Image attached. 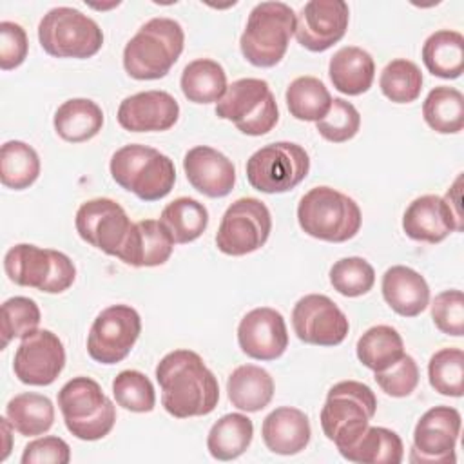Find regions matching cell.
<instances>
[{
	"instance_id": "obj_14",
	"label": "cell",
	"mask_w": 464,
	"mask_h": 464,
	"mask_svg": "<svg viewBox=\"0 0 464 464\" xmlns=\"http://www.w3.org/2000/svg\"><path fill=\"white\" fill-rule=\"evenodd\" d=\"M74 225L85 243L114 257L120 256L132 228L125 208L111 198H94L82 203Z\"/></svg>"
},
{
	"instance_id": "obj_2",
	"label": "cell",
	"mask_w": 464,
	"mask_h": 464,
	"mask_svg": "<svg viewBox=\"0 0 464 464\" xmlns=\"http://www.w3.org/2000/svg\"><path fill=\"white\" fill-rule=\"evenodd\" d=\"M185 47L179 22L156 16L145 22L123 49V69L134 80H158L169 74Z\"/></svg>"
},
{
	"instance_id": "obj_41",
	"label": "cell",
	"mask_w": 464,
	"mask_h": 464,
	"mask_svg": "<svg viewBox=\"0 0 464 464\" xmlns=\"http://www.w3.org/2000/svg\"><path fill=\"white\" fill-rule=\"evenodd\" d=\"M112 395L116 404L134 413L152 411L156 406V392L150 379L138 370H123L112 381Z\"/></svg>"
},
{
	"instance_id": "obj_48",
	"label": "cell",
	"mask_w": 464,
	"mask_h": 464,
	"mask_svg": "<svg viewBox=\"0 0 464 464\" xmlns=\"http://www.w3.org/2000/svg\"><path fill=\"white\" fill-rule=\"evenodd\" d=\"M22 464H67L71 460L69 444L54 435L31 440L22 453Z\"/></svg>"
},
{
	"instance_id": "obj_7",
	"label": "cell",
	"mask_w": 464,
	"mask_h": 464,
	"mask_svg": "<svg viewBox=\"0 0 464 464\" xmlns=\"http://www.w3.org/2000/svg\"><path fill=\"white\" fill-rule=\"evenodd\" d=\"M65 428L80 440H100L116 422V406L91 377H72L58 392Z\"/></svg>"
},
{
	"instance_id": "obj_46",
	"label": "cell",
	"mask_w": 464,
	"mask_h": 464,
	"mask_svg": "<svg viewBox=\"0 0 464 464\" xmlns=\"http://www.w3.org/2000/svg\"><path fill=\"white\" fill-rule=\"evenodd\" d=\"M377 386L390 397H408L419 384V366L415 359L404 353L395 364L382 372H375Z\"/></svg>"
},
{
	"instance_id": "obj_30",
	"label": "cell",
	"mask_w": 464,
	"mask_h": 464,
	"mask_svg": "<svg viewBox=\"0 0 464 464\" xmlns=\"http://www.w3.org/2000/svg\"><path fill=\"white\" fill-rule=\"evenodd\" d=\"M422 62L433 76L459 78L464 71V36L451 29L431 33L422 45Z\"/></svg>"
},
{
	"instance_id": "obj_43",
	"label": "cell",
	"mask_w": 464,
	"mask_h": 464,
	"mask_svg": "<svg viewBox=\"0 0 464 464\" xmlns=\"http://www.w3.org/2000/svg\"><path fill=\"white\" fill-rule=\"evenodd\" d=\"M330 283L344 297H359L368 294L375 283L373 266L357 256L343 257L330 268Z\"/></svg>"
},
{
	"instance_id": "obj_12",
	"label": "cell",
	"mask_w": 464,
	"mask_h": 464,
	"mask_svg": "<svg viewBox=\"0 0 464 464\" xmlns=\"http://www.w3.org/2000/svg\"><path fill=\"white\" fill-rule=\"evenodd\" d=\"M272 230L268 207L257 198H239L223 214L216 246L227 256H246L259 250Z\"/></svg>"
},
{
	"instance_id": "obj_34",
	"label": "cell",
	"mask_w": 464,
	"mask_h": 464,
	"mask_svg": "<svg viewBox=\"0 0 464 464\" xmlns=\"http://www.w3.org/2000/svg\"><path fill=\"white\" fill-rule=\"evenodd\" d=\"M357 359L368 370L382 372L395 364L406 352L401 334L388 324H377L368 328L357 341Z\"/></svg>"
},
{
	"instance_id": "obj_33",
	"label": "cell",
	"mask_w": 464,
	"mask_h": 464,
	"mask_svg": "<svg viewBox=\"0 0 464 464\" xmlns=\"http://www.w3.org/2000/svg\"><path fill=\"white\" fill-rule=\"evenodd\" d=\"M5 417L20 435L36 437L51 430L54 422V406L51 399L42 393L24 392L7 402Z\"/></svg>"
},
{
	"instance_id": "obj_23",
	"label": "cell",
	"mask_w": 464,
	"mask_h": 464,
	"mask_svg": "<svg viewBox=\"0 0 464 464\" xmlns=\"http://www.w3.org/2000/svg\"><path fill=\"white\" fill-rule=\"evenodd\" d=\"M261 437L272 453L295 455L301 453L310 442V420L299 408L279 406L265 417Z\"/></svg>"
},
{
	"instance_id": "obj_4",
	"label": "cell",
	"mask_w": 464,
	"mask_h": 464,
	"mask_svg": "<svg viewBox=\"0 0 464 464\" xmlns=\"http://www.w3.org/2000/svg\"><path fill=\"white\" fill-rule=\"evenodd\" d=\"M297 221L310 237L344 243L361 230L362 214L350 196L323 185L310 188L299 199Z\"/></svg>"
},
{
	"instance_id": "obj_17",
	"label": "cell",
	"mask_w": 464,
	"mask_h": 464,
	"mask_svg": "<svg viewBox=\"0 0 464 464\" xmlns=\"http://www.w3.org/2000/svg\"><path fill=\"white\" fill-rule=\"evenodd\" d=\"M65 366V348L51 330H36L24 337L14 352L13 370L20 382L29 386L53 384Z\"/></svg>"
},
{
	"instance_id": "obj_45",
	"label": "cell",
	"mask_w": 464,
	"mask_h": 464,
	"mask_svg": "<svg viewBox=\"0 0 464 464\" xmlns=\"http://www.w3.org/2000/svg\"><path fill=\"white\" fill-rule=\"evenodd\" d=\"M433 324L446 335H464V294L457 288L444 290L431 303Z\"/></svg>"
},
{
	"instance_id": "obj_47",
	"label": "cell",
	"mask_w": 464,
	"mask_h": 464,
	"mask_svg": "<svg viewBox=\"0 0 464 464\" xmlns=\"http://www.w3.org/2000/svg\"><path fill=\"white\" fill-rule=\"evenodd\" d=\"M29 51V40L22 25L4 20L0 22V69L11 71L24 63Z\"/></svg>"
},
{
	"instance_id": "obj_50",
	"label": "cell",
	"mask_w": 464,
	"mask_h": 464,
	"mask_svg": "<svg viewBox=\"0 0 464 464\" xmlns=\"http://www.w3.org/2000/svg\"><path fill=\"white\" fill-rule=\"evenodd\" d=\"M2 420V430H4V435H5V444H4V453H2V460H5L7 459V455H9V451H11V430H13V426H11V422H9V419L7 417H2L0 419Z\"/></svg>"
},
{
	"instance_id": "obj_11",
	"label": "cell",
	"mask_w": 464,
	"mask_h": 464,
	"mask_svg": "<svg viewBox=\"0 0 464 464\" xmlns=\"http://www.w3.org/2000/svg\"><path fill=\"white\" fill-rule=\"evenodd\" d=\"M310 170L308 152L292 141H276L257 149L246 160V179L265 194H281L295 188Z\"/></svg>"
},
{
	"instance_id": "obj_42",
	"label": "cell",
	"mask_w": 464,
	"mask_h": 464,
	"mask_svg": "<svg viewBox=\"0 0 464 464\" xmlns=\"http://www.w3.org/2000/svg\"><path fill=\"white\" fill-rule=\"evenodd\" d=\"M42 314L38 304L24 295H14L2 304V350L13 339H24L38 330Z\"/></svg>"
},
{
	"instance_id": "obj_31",
	"label": "cell",
	"mask_w": 464,
	"mask_h": 464,
	"mask_svg": "<svg viewBox=\"0 0 464 464\" xmlns=\"http://www.w3.org/2000/svg\"><path fill=\"white\" fill-rule=\"evenodd\" d=\"M179 85L192 103H218L227 91V72L216 60L198 58L185 65Z\"/></svg>"
},
{
	"instance_id": "obj_27",
	"label": "cell",
	"mask_w": 464,
	"mask_h": 464,
	"mask_svg": "<svg viewBox=\"0 0 464 464\" xmlns=\"http://www.w3.org/2000/svg\"><path fill=\"white\" fill-rule=\"evenodd\" d=\"M272 375L256 364L237 366L227 379V393L232 406L241 411H261L274 397Z\"/></svg>"
},
{
	"instance_id": "obj_24",
	"label": "cell",
	"mask_w": 464,
	"mask_h": 464,
	"mask_svg": "<svg viewBox=\"0 0 464 464\" xmlns=\"http://www.w3.org/2000/svg\"><path fill=\"white\" fill-rule=\"evenodd\" d=\"M172 248L174 241L161 221L141 219L132 223L118 259L136 268L160 266L169 261Z\"/></svg>"
},
{
	"instance_id": "obj_16",
	"label": "cell",
	"mask_w": 464,
	"mask_h": 464,
	"mask_svg": "<svg viewBox=\"0 0 464 464\" xmlns=\"http://www.w3.org/2000/svg\"><path fill=\"white\" fill-rule=\"evenodd\" d=\"M292 326L299 341L315 346H337L350 330L344 312L323 294H308L294 304Z\"/></svg>"
},
{
	"instance_id": "obj_49",
	"label": "cell",
	"mask_w": 464,
	"mask_h": 464,
	"mask_svg": "<svg viewBox=\"0 0 464 464\" xmlns=\"http://www.w3.org/2000/svg\"><path fill=\"white\" fill-rule=\"evenodd\" d=\"M460 181H462V174H459V176H457L455 183H453V185L448 188V192H446V196H444L446 203L450 205V208L453 210V214H455V218H457L459 221H462V205H460Z\"/></svg>"
},
{
	"instance_id": "obj_15",
	"label": "cell",
	"mask_w": 464,
	"mask_h": 464,
	"mask_svg": "<svg viewBox=\"0 0 464 464\" xmlns=\"http://www.w3.org/2000/svg\"><path fill=\"white\" fill-rule=\"evenodd\" d=\"M460 413L451 406H433L415 424L410 460L415 464L455 462Z\"/></svg>"
},
{
	"instance_id": "obj_25",
	"label": "cell",
	"mask_w": 464,
	"mask_h": 464,
	"mask_svg": "<svg viewBox=\"0 0 464 464\" xmlns=\"http://www.w3.org/2000/svg\"><path fill=\"white\" fill-rule=\"evenodd\" d=\"M381 290L386 304L402 317H417L430 304V286L424 276L404 265L384 272Z\"/></svg>"
},
{
	"instance_id": "obj_3",
	"label": "cell",
	"mask_w": 464,
	"mask_h": 464,
	"mask_svg": "<svg viewBox=\"0 0 464 464\" xmlns=\"http://www.w3.org/2000/svg\"><path fill=\"white\" fill-rule=\"evenodd\" d=\"M112 179L141 201H158L176 183L174 161L158 149L130 143L118 149L109 163Z\"/></svg>"
},
{
	"instance_id": "obj_36",
	"label": "cell",
	"mask_w": 464,
	"mask_h": 464,
	"mask_svg": "<svg viewBox=\"0 0 464 464\" xmlns=\"http://www.w3.org/2000/svg\"><path fill=\"white\" fill-rule=\"evenodd\" d=\"M160 221L169 230L170 237L178 245L198 239L208 225V210L194 198H178L170 201L160 216Z\"/></svg>"
},
{
	"instance_id": "obj_13",
	"label": "cell",
	"mask_w": 464,
	"mask_h": 464,
	"mask_svg": "<svg viewBox=\"0 0 464 464\" xmlns=\"http://www.w3.org/2000/svg\"><path fill=\"white\" fill-rule=\"evenodd\" d=\"M140 332L141 319L132 306H107L91 324L87 335V352L91 359L100 364H116L130 353Z\"/></svg>"
},
{
	"instance_id": "obj_8",
	"label": "cell",
	"mask_w": 464,
	"mask_h": 464,
	"mask_svg": "<svg viewBox=\"0 0 464 464\" xmlns=\"http://www.w3.org/2000/svg\"><path fill=\"white\" fill-rule=\"evenodd\" d=\"M4 270L14 285L45 294H62L76 279V266L69 256L29 243H18L5 252Z\"/></svg>"
},
{
	"instance_id": "obj_38",
	"label": "cell",
	"mask_w": 464,
	"mask_h": 464,
	"mask_svg": "<svg viewBox=\"0 0 464 464\" xmlns=\"http://www.w3.org/2000/svg\"><path fill=\"white\" fill-rule=\"evenodd\" d=\"M285 98L290 114L301 121L323 120L328 114L334 100L326 85L315 76H299L290 82Z\"/></svg>"
},
{
	"instance_id": "obj_1",
	"label": "cell",
	"mask_w": 464,
	"mask_h": 464,
	"mask_svg": "<svg viewBox=\"0 0 464 464\" xmlns=\"http://www.w3.org/2000/svg\"><path fill=\"white\" fill-rule=\"evenodd\" d=\"M161 404L176 419L203 417L219 401V384L203 359L192 350H174L156 366Z\"/></svg>"
},
{
	"instance_id": "obj_35",
	"label": "cell",
	"mask_w": 464,
	"mask_h": 464,
	"mask_svg": "<svg viewBox=\"0 0 464 464\" xmlns=\"http://www.w3.org/2000/svg\"><path fill=\"white\" fill-rule=\"evenodd\" d=\"M422 116L430 129L439 134H457L464 127V96L459 89L439 85L422 103Z\"/></svg>"
},
{
	"instance_id": "obj_26",
	"label": "cell",
	"mask_w": 464,
	"mask_h": 464,
	"mask_svg": "<svg viewBox=\"0 0 464 464\" xmlns=\"http://www.w3.org/2000/svg\"><path fill=\"white\" fill-rule=\"evenodd\" d=\"M328 74L339 92L359 96L373 83L375 62L368 51L355 45H346L335 51L330 58Z\"/></svg>"
},
{
	"instance_id": "obj_21",
	"label": "cell",
	"mask_w": 464,
	"mask_h": 464,
	"mask_svg": "<svg viewBox=\"0 0 464 464\" xmlns=\"http://www.w3.org/2000/svg\"><path fill=\"white\" fill-rule=\"evenodd\" d=\"M464 225L459 221L444 198L424 194L415 198L402 216V230L413 241L440 243L451 232H462Z\"/></svg>"
},
{
	"instance_id": "obj_44",
	"label": "cell",
	"mask_w": 464,
	"mask_h": 464,
	"mask_svg": "<svg viewBox=\"0 0 464 464\" xmlns=\"http://www.w3.org/2000/svg\"><path fill=\"white\" fill-rule=\"evenodd\" d=\"M361 129V114L353 103L334 98L328 114L315 121V130L332 143H344L352 140Z\"/></svg>"
},
{
	"instance_id": "obj_40",
	"label": "cell",
	"mask_w": 464,
	"mask_h": 464,
	"mask_svg": "<svg viewBox=\"0 0 464 464\" xmlns=\"http://www.w3.org/2000/svg\"><path fill=\"white\" fill-rule=\"evenodd\" d=\"M428 379L435 392L446 397L464 393V352L460 348H442L428 362Z\"/></svg>"
},
{
	"instance_id": "obj_28",
	"label": "cell",
	"mask_w": 464,
	"mask_h": 464,
	"mask_svg": "<svg viewBox=\"0 0 464 464\" xmlns=\"http://www.w3.org/2000/svg\"><path fill=\"white\" fill-rule=\"evenodd\" d=\"M53 125L62 140L69 143H82L102 130L103 111L89 98H71L56 109Z\"/></svg>"
},
{
	"instance_id": "obj_18",
	"label": "cell",
	"mask_w": 464,
	"mask_h": 464,
	"mask_svg": "<svg viewBox=\"0 0 464 464\" xmlns=\"http://www.w3.org/2000/svg\"><path fill=\"white\" fill-rule=\"evenodd\" d=\"M350 9L343 0H310L295 14L294 36L312 53H323L337 44L348 29Z\"/></svg>"
},
{
	"instance_id": "obj_22",
	"label": "cell",
	"mask_w": 464,
	"mask_h": 464,
	"mask_svg": "<svg viewBox=\"0 0 464 464\" xmlns=\"http://www.w3.org/2000/svg\"><path fill=\"white\" fill-rule=\"evenodd\" d=\"M183 170L188 183L207 198H225L236 185L234 163L208 145H198L187 150Z\"/></svg>"
},
{
	"instance_id": "obj_32",
	"label": "cell",
	"mask_w": 464,
	"mask_h": 464,
	"mask_svg": "<svg viewBox=\"0 0 464 464\" xmlns=\"http://www.w3.org/2000/svg\"><path fill=\"white\" fill-rule=\"evenodd\" d=\"M254 437V424L243 413H227L218 419L208 435L207 450L218 460H234L243 455Z\"/></svg>"
},
{
	"instance_id": "obj_39",
	"label": "cell",
	"mask_w": 464,
	"mask_h": 464,
	"mask_svg": "<svg viewBox=\"0 0 464 464\" xmlns=\"http://www.w3.org/2000/svg\"><path fill=\"white\" fill-rule=\"evenodd\" d=\"M379 87L393 103H411L420 96L422 72L411 60H392L381 72Z\"/></svg>"
},
{
	"instance_id": "obj_37",
	"label": "cell",
	"mask_w": 464,
	"mask_h": 464,
	"mask_svg": "<svg viewBox=\"0 0 464 464\" xmlns=\"http://www.w3.org/2000/svg\"><path fill=\"white\" fill-rule=\"evenodd\" d=\"M40 176L38 152L20 140L5 141L0 149V181L11 190L31 187Z\"/></svg>"
},
{
	"instance_id": "obj_6",
	"label": "cell",
	"mask_w": 464,
	"mask_h": 464,
	"mask_svg": "<svg viewBox=\"0 0 464 464\" xmlns=\"http://www.w3.org/2000/svg\"><path fill=\"white\" fill-rule=\"evenodd\" d=\"M295 31V13L285 2H261L248 14L239 49L256 67L277 65Z\"/></svg>"
},
{
	"instance_id": "obj_20",
	"label": "cell",
	"mask_w": 464,
	"mask_h": 464,
	"mask_svg": "<svg viewBox=\"0 0 464 464\" xmlns=\"http://www.w3.org/2000/svg\"><path fill=\"white\" fill-rule=\"evenodd\" d=\"M116 118L129 132H161L176 125L179 105L167 91H143L127 96L120 103Z\"/></svg>"
},
{
	"instance_id": "obj_29",
	"label": "cell",
	"mask_w": 464,
	"mask_h": 464,
	"mask_svg": "<svg viewBox=\"0 0 464 464\" xmlns=\"http://www.w3.org/2000/svg\"><path fill=\"white\" fill-rule=\"evenodd\" d=\"M339 453L357 464H399L404 457V446L395 431L382 426H368L353 444Z\"/></svg>"
},
{
	"instance_id": "obj_9",
	"label": "cell",
	"mask_w": 464,
	"mask_h": 464,
	"mask_svg": "<svg viewBox=\"0 0 464 464\" xmlns=\"http://www.w3.org/2000/svg\"><path fill=\"white\" fill-rule=\"evenodd\" d=\"M42 49L54 58H91L103 45L100 25L82 11L67 5L53 7L38 24Z\"/></svg>"
},
{
	"instance_id": "obj_19",
	"label": "cell",
	"mask_w": 464,
	"mask_h": 464,
	"mask_svg": "<svg viewBox=\"0 0 464 464\" xmlns=\"http://www.w3.org/2000/svg\"><path fill=\"white\" fill-rule=\"evenodd\" d=\"M237 343L243 353L256 361H274L288 348L285 317L270 306H259L243 315L237 326Z\"/></svg>"
},
{
	"instance_id": "obj_10",
	"label": "cell",
	"mask_w": 464,
	"mask_h": 464,
	"mask_svg": "<svg viewBox=\"0 0 464 464\" xmlns=\"http://www.w3.org/2000/svg\"><path fill=\"white\" fill-rule=\"evenodd\" d=\"M216 116L232 121L246 136H263L276 127L279 109L265 80L241 78L227 87L216 103Z\"/></svg>"
},
{
	"instance_id": "obj_5",
	"label": "cell",
	"mask_w": 464,
	"mask_h": 464,
	"mask_svg": "<svg viewBox=\"0 0 464 464\" xmlns=\"http://www.w3.org/2000/svg\"><path fill=\"white\" fill-rule=\"evenodd\" d=\"M377 411V399L372 388L359 381H341L328 390L321 408V428L337 450L353 444L370 426Z\"/></svg>"
}]
</instances>
